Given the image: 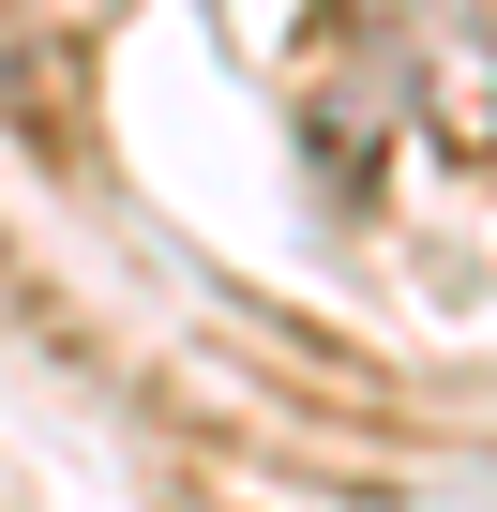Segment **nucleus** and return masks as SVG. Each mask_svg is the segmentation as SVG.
I'll list each match as a JSON object with an SVG mask.
<instances>
[]
</instances>
